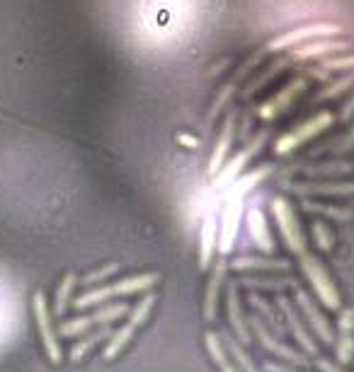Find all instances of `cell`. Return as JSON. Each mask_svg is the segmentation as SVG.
<instances>
[{
	"mask_svg": "<svg viewBox=\"0 0 354 372\" xmlns=\"http://www.w3.org/2000/svg\"><path fill=\"white\" fill-rule=\"evenodd\" d=\"M112 334H114L112 324L100 326L98 331H93V334H90V336H85V339H80L78 343H75L73 348H70V360H73V363H80V360H83L85 355H88L90 350H93L95 346L100 343V341H107Z\"/></svg>",
	"mask_w": 354,
	"mask_h": 372,
	"instance_id": "cell-26",
	"label": "cell"
},
{
	"mask_svg": "<svg viewBox=\"0 0 354 372\" xmlns=\"http://www.w3.org/2000/svg\"><path fill=\"white\" fill-rule=\"evenodd\" d=\"M311 232H313V239H316L318 249H321V252H330L332 244H335V237H332V232L328 230L325 223L316 220V223L311 225Z\"/></svg>",
	"mask_w": 354,
	"mask_h": 372,
	"instance_id": "cell-34",
	"label": "cell"
},
{
	"mask_svg": "<svg viewBox=\"0 0 354 372\" xmlns=\"http://www.w3.org/2000/svg\"><path fill=\"white\" fill-rule=\"evenodd\" d=\"M247 302H250L252 312H255L257 317L262 319V322L270 326V329L275 331L279 339H284V336H286V324L282 322L279 309H277L275 305L270 302V300H265L262 295H257L255 290H250V293H247Z\"/></svg>",
	"mask_w": 354,
	"mask_h": 372,
	"instance_id": "cell-21",
	"label": "cell"
},
{
	"mask_svg": "<svg viewBox=\"0 0 354 372\" xmlns=\"http://www.w3.org/2000/svg\"><path fill=\"white\" fill-rule=\"evenodd\" d=\"M350 88H354V70L347 75H342L340 80H335V83H330L325 90H321L316 97H313V102H328V99H335V97H340L342 92H347Z\"/></svg>",
	"mask_w": 354,
	"mask_h": 372,
	"instance_id": "cell-32",
	"label": "cell"
},
{
	"mask_svg": "<svg viewBox=\"0 0 354 372\" xmlns=\"http://www.w3.org/2000/svg\"><path fill=\"white\" fill-rule=\"evenodd\" d=\"M335 355L340 365H350L354 358V307L340 309L337 319V339H335Z\"/></svg>",
	"mask_w": 354,
	"mask_h": 372,
	"instance_id": "cell-13",
	"label": "cell"
},
{
	"mask_svg": "<svg viewBox=\"0 0 354 372\" xmlns=\"http://www.w3.org/2000/svg\"><path fill=\"white\" fill-rule=\"evenodd\" d=\"M270 175H272L270 165L257 167V170L247 172L245 177L236 179L233 184L226 188L224 198H221V201H224V211H221V218H219V242H216L219 257H226V254L233 252L238 230H240V218H243V211H245V196L260 184V181H265Z\"/></svg>",
	"mask_w": 354,
	"mask_h": 372,
	"instance_id": "cell-1",
	"label": "cell"
},
{
	"mask_svg": "<svg viewBox=\"0 0 354 372\" xmlns=\"http://www.w3.org/2000/svg\"><path fill=\"white\" fill-rule=\"evenodd\" d=\"M229 268L231 266L224 257L216 259L214 268H211V278H209V285H206V293H204V319L206 322H214L216 314H219V295L226 283V273H229Z\"/></svg>",
	"mask_w": 354,
	"mask_h": 372,
	"instance_id": "cell-14",
	"label": "cell"
},
{
	"mask_svg": "<svg viewBox=\"0 0 354 372\" xmlns=\"http://www.w3.org/2000/svg\"><path fill=\"white\" fill-rule=\"evenodd\" d=\"M335 70H354V54L352 56H340V58H328L318 65L316 70H311V78L323 80Z\"/></svg>",
	"mask_w": 354,
	"mask_h": 372,
	"instance_id": "cell-30",
	"label": "cell"
},
{
	"mask_svg": "<svg viewBox=\"0 0 354 372\" xmlns=\"http://www.w3.org/2000/svg\"><path fill=\"white\" fill-rule=\"evenodd\" d=\"M32 312H34V322H37L39 336H42V346H44V350H47L49 360H52L54 365H59L61 360H63V348H61L59 334H56V329H54L47 295H44L42 290H37V293L32 295Z\"/></svg>",
	"mask_w": 354,
	"mask_h": 372,
	"instance_id": "cell-6",
	"label": "cell"
},
{
	"mask_svg": "<svg viewBox=\"0 0 354 372\" xmlns=\"http://www.w3.org/2000/svg\"><path fill=\"white\" fill-rule=\"evenodd\" d=\"M233 124H236V116L231 114L229 119H226L224 129H221L219 140H216L214 152H211V157H209V177L219 175L221 167H224V162H226V157H229L231 143H233Z\"/></svg>",
	"mask_w": 354,
	"mask_h": 372,
	"instance_id": "cell-23",
	"label": "cell"
},
{
	"mask_svg": "<svg viewBox=\"0 0 354 372\" xmlns=\"http://www.w3.org/2000/svg\"><path fill=\"white\" fill-rule=\"evenodd\" d=\"M354 116V95L350 97V99L345 102V106H342V114H340V119L342 121H350Z\"/></svg>",
	"mask_w": 354,
	"mask_h": 372,
	"instance_id": "cell-41",
	"label": "cell"
},
{
	"mask_svg": "<svg viewBox=\"0 0 354 372\" xmlns=\"http://www.w3.org/2000/svg\"><path fill=\"white\" fill-rule=\"evenodd\" d=\"M216 242H219V223H216V211L209 208L204 213V220L199 227V268L206 271L211 266V259L216 254Z\"/></svg>",
	"mask_w": 354,
	"mask_h": 372,
	"instance_id": "cell-16",
	"label": "cell"
},
{
	"mask_svg": "<svg viewBox=\"0 0 354 372\" xmlns=\"http://www.w3.org/2000/svg\"><path fill=\"white\" fill-rule=\"evenodd\" d=\"M272 216H275L277 225H279V232H282V237H284L286 247H289L296 257L306 254V237H303V230H301V225H298L294 208H291V203L286 201L284 196L272 198Z\"/></svg>",
	"mask_w": 354,
	"mask_h": 372,
	"instance_id": "cell-8",
	"label": "cell"
},
{
	"mask_svg": "<svg viewBox=\"0 0 354 372\" xmlns=\"http://www.w3.org/2000/svg\"><path fill=\"white\" fill-rule=\"evenodd\" d=\"M245 223H247V234H250V239L255 242V247L265 254L275 252V239H272L270 227H267L265 213H262L257 206H247Z\"/></svg>",
	"mask_w": 354,
	"mask_h": 372,
	"instance_id": "cell-19",
	"label": "cell"
},
{
	"mask_svg": "<svg viewBox=\"0 0 354 372\" xmlns=\"http://www.w3.org/2000/svg\"><path fill=\"white\" fill-rule=\"evenodd\" d=\"M247 324H250V331H252V339H257L262 343V348L270 350V353H275V358H282L284 363L289 365H296V368H306V365H311V360H308L306 353H298L291 346L284 343V339H279V336L275 334V331L270 329L265 322H262L260 317H257L255 312L247 317Z\"/></svg>",
	"mask_w": 354,
	"mask_h": 372,
	"instance_id": "cell-3",
	"label": "cell"
},
{
	"mask_svg": "<svg viewBox=\"0 0 354 372\" xmlns=\"http://www.w3.org/2000/svg\"><path fill=\"white\" fill-rule=\"evenodd\" d=\"M332 124H335V116H332L330 111H321V114H316L313 119H308L306 124H301L298 129L289 131L286 136H282V138L275 143V152L277 155H289L291 150H296V147H301L303 143L316 138L318 134H323L325 129H330Z\"/></svg>",
	"mask_w": 354,
	"mask_h": 372,
	"instance_id": "cell-9",
	"label": "cell"
},
{
	"mask_svg": "<svg viewBox=\"0 0 354 372\" xmlns=\"http://www.w3.org/2000/svg\"><path fill=\"white\" fill-rule=\"evenodd\" d=\"M301 208L306 213H318V216H325V218H332V220H352L354 213L347 211V208H337V206H323V203H316L311 201V198H303L301 201Z\"/></svg>",
	"mask_w": 354,
	"mask_h": 372,
	"instance_id": "cell-28",
	"label": "cell"
},
{
	"mask_svg": "<svg viewBox=\"0 0 354 372\" xmlns=\"http://www.w3.org/2000/svg\"><path fill=\"white\" fill-rule=\"evenodd\" d=\"M277 302H279V309L286 319V329L291 331V336H294V341L301 346L303 353H306L308 358H311V355H318V343L313 341L311 331L306 329V324H303V319H301V314H298V309L294 307V302H291L289 298H284V295H279Z\"/></svg>",
	"mask_w": 354,
	"mask_h": 372,
	"instance_id": "cell-11",
	"label": "cell"
},
{
	"mask_svg": "<svg viewBox=\"0 0 354 372\" xmlns=\"http://www.w3.org/2000/svg\"><path fill=\"white\" fill-rule=\"evenodd\" d=\"M294 298H296V305H298V309L303 312V317H306V322L308 326H311V331H313V336H318V339L323 341V343H328L330 346L332 341V329H330V324H328V319H325V314L318 309V305L313 302V298L306 293L303 288H294Z\"/></svg>",
	"mask_w": 354,
	"mask_h": 372,
	"instance_id": "cell-12",
	"label": "cell"
},
{
	"mask_svg": "<svg viewBox=\"0 0 354 372\" xmlns=\"http://www.w3.org/2000/svg\"><path fill=\"white\" fill-rule=\"evenodd\" d=\"M337 34H342V27L337 22H311V24H303V27L289 29V32H282L279 37H275L267 44L265 51L294 49L298 44L313 42V39H335Z\"/></svg>",
	"mask_w": 354,
	"mask_h": 372,
	"instance_id": "cell-5",
	"label": "cell"
},
{
	"mask_svg": "<svg viewBox=\"0 0 354 372\" xmlns=\"http://www.w3.org/2000/svg\"><path fill=\"white\" fill-rule=\"evenodd\" d=\"M265 372H303L301 368H296V365H289V363H265Z\"/></svg>",
	"mask_w": 354,
	"mask_h": 372,
	"instance_id": "cell-37",
	"label": "cell"
},
{
	"mask_svg": "<svg viewBox=\"0 0 354 372\" xmlns=\"http://www.w3.org/2000/svg\"><path fill=\"white\" fill-rule=\"evenodd\" d=\"M316 368L321 370V372H345L340 368V365H335L332 360H328V358H318L316 360Z\"/></svg>",
	"mask_w": 354,
	"mask_h": 372,
	"instance_id": "cell-38",
	"label": "cell"
},
{
	"mask_svg": "<svg viewBox=\"0 0 354 372\" xmlns=\"http://www.w3.org/2000/svg\"><path fill=\"white\" fill-rule=\"evenodd\" d=\"M78 280L80 278L75 276L73 271H68L61 278V285L56 288V300H54V314H56V317H63L66 314V309H68V305H70V295H73Z\"/></svg>",
	"mask_w": 354,
	"mask_h": 372,
	"instance_id": "cell-27",
	"label": "cell"
},
{
	"mask_svg": "<svg viewBox=\"0 0 354 372\" xmlns=\"http://www.w3.org/2000/svg\"><path fill=\"white\" fill-rule=\"evenodd\" d=\"M238 285L243 288H250V290H284V288H296V280L294 278H243L236 280Z\"/></svg>",
	"mask_w": 354,
	"mask_h": 372,
	"instance_id": "cell-29",
	"label": "cell"
},
{
	"mask_svg": "<svg viewBox=\"0 0 354 372\" xmlns=\"http://www.w3.org/2000/svg\"><path fill=\"white\" fill-rule=\"evenodd\" d=\"M289 65H294L289 58H279V60H275V63H272L270 68H267V73H262L260 78L252 80V83L247 85V90H245V92H243V95H245V97H252L260 88H265V85L270 83V80H275L279 73H284V68H289Z\"/></svg>",
	"mask_w": 354,
	"mask_h": 372,
	"instance_id": "cell-31",
	"label": "cell"
},
{
	"mask_svg": "<svg viewBox=\"0 0 354 372\" xmlns=\"http://www.w3.org/2000/svg\"><path fill=\"white\" fill-rule=\"evenodd\" d=\"M129 312H131V307L126 302L102 305L98 312L88 314V317H75V319L63 322L59 329V334L61 336H80V334H85L88 329H93V326H107V324L117 322L119 317H124V314H129Z\"/></svg>",
	"mask_w": 354,
	"mask_h": 372,
	"instance_id": "cell-10",
	"label": "cell"
},
{
	"mask_svg": "<svg viewBox=\"0 0 354 372\" xmlns=\"http://www.w3.org/2000/svg\"><path fill=\"white\" fill-rule=\"evenodd\" d=\"M352 147H354V126H352V131H350V134H347L345 138H342L340 143H337V147H335V150H337V152H347V150H352Z\"/></svg>",
	"mask_w": 354,
	"mask_h": 372,
	"instance_id": "cell-39",
	"label": "cell"
},
{
	"mask_svg": "<svg viewBox=\"0 0 354 372\" xmlns=\"http://www.w3.org/2000/svg\"><path fill=\"white\" fill-rule=\"evenodd\" d=\"M219 336H221V341H224V346H226V350H229V355L233 358V363H236L238 370H240V372H262V370L255 365V360H252L250 355H247L245 346H243L233 334H219Z\"/></svg>",
	"mask_w": 354,
	"mask_h": 372,
	"instance_id": "cell-25",
	"label": "cell"
},
{
	"mask_svg": "<svg viewBox=\"0 0 354 372\" xmlns=\"http://www.w3.org/2000/svg\"><path fill=\"white\" fill-rule=\"evenodd\" d=\"M226 305H229V322H231V329H233V336L243 346H250L252 331H250V324H247L245 314H243V309H240V295H238L236 280L229 283V288H226Z\"/></svg>",
	"mask_w": 354,
	"mask_h": 372,
	"instance_id": "cell-17",
	"label": "cell"
},
{
	"mask_svg": "<svg viewBox=\"0 0 354 372\" xmlns=\"http://www.w3.org/2000/svg\"><path fill=\"white\" fill-rule=\"evenodd\" d=\"M284 191L296 193L301 198L308 196H350L354 184H311V181H284Z\"/></svg>",
	"mask_w": 354,
	"mask_h": 372,
	"instance_id": "cell-20",
	"label": "cell"
},
{
	"mask_svg": "<svg viewBox=\"0 0 354 372\" xmlns=\"http://www.w3.org/2000/svg\"><path fill=\"white\" fill-rule=\"evenodd\" d=\"M117 271H119V264H107V266L95 268V271H90L88 276H83V278L78 280V285H85V288H90V285L105 283V280H107V278H112Z\"/></svg>",
	"mask_w": 354,
	"mask_h": 372,
	"instance_id": "cell-33",
	"label": "cell"
},
{
	"mask_svg": "<svg viewBox=\"0 0 354 372\" xmlns=\"http://www.w3.org/2000/svg\"><path fill=\"white\" fill-rule=\"evenodd\" d=\"M158 280H160L158 273H141V276H129V278L119 280V283L100 285V288L85 290V293H80L70 305H73V307L80 312V309H88V307H95V305L109 302L112 298H121V295H136V293H144V290H151L155 283H158Z\"/></svg>",
	"mask_w": 354,
	"mask_h": 372,
	"instance_id": "cell-2",
	"label": "cell"
},
{
	"mask_svg": "<svg viewBox=\"0 0 354 372\" xmlns=\"http://www.w3.org/2000/svg\"><path fill=\"white\" fill-rule=\"evenodd\" d=\"M301 172H306V175H345V172H350L352 167L347 165V162H332V165H318V167H298Z\"/></svg>",
	"mask_w": 354,
	"mask_h": 372,
	"instance_id": "cell-35",
	"label": "cell"
},
{
	"mask_svg": "<svg viewBox=\"0 0 354 372\" xmlns=\"http://www.w3.org/2000/svg\"><path fill=\"white\" fill-rule=\"evenodd\" d=\"M306 90V78H296V80H291L289 85H286L284 90H279V95H275L272 99H267L265 104L260 106V111H257V116L260 119H265V121H270V119H275V116H279L284 109H289V104L296 99L298 95Z\"/></svg>",
	"mask_w": 354,
	"mask_h": 372,
	"instance_id": "cell-18",
	"label": "cell"
},
{
	"mask_svg": "<svg viewBox=\"0 0 354 372\" xmlns=\"http://www.w3.org/2000/svg\"><path fill=\"white\" fill-rule=\"evenodd\" d=\"M177 143H182L185 147H199L201 145V140L194 138V136H190V134H177Z\"/></svg>",
	"mask_w": 354,
	"mask_h": 372,
	"instance_id": "cell-40",
	"label": "cell"
},
{
	"mask_svg": "<svg viewBox=\"0 0 354 372\" xmlns=\"http://www.w3.org/2000/svg\"><path fill=\"white\" fill-rule=\"evenodd\" d=\"M233 271H270V273H286L291 264L286 259H257V257H238L229 264Z\"/></svg>",
	"mask_w": 354,
	"mask_h": 372,
	"instance_id": "cell-22",
	"label": "cell"
},
{
	"mask_svg": "<svg viewBox=\"0 0 354 372\" xmlns=\"http://www.w3.org/2000/svg\"><path fill=\"white\" fill-rule=\"evenodd\" d=\"M350 49V44L345 39H313V42L306 44H298L289 51L286 58L291 63H298V60H311V58H323L328 54H337V51H345Z\"/></svg>",
	"mask_w": 354,
	"mask_h": 372,
	"instance_id": "cell-15",
	"label": "cell"
},
{
	"mask_svg": "<svg viewBox=\"0 0 354 372\" xmlns=\"http://www.w3.org/2000/svg\"><path fill=\"white\" fill-rule=\"evenodd\" d=\"M298 264H301V271L308 283H311L316 298L321 300L328 309H340V293H337L332 278L328 276V271L323 268V264L308 252L298 257Z\"/></svg>",
	"mask_w": 354,
	"mask_h": 372,
	"instance_id": "cell-4",
	"label": "cell"
},
{
	"mask_svg": "<svg viewBox=\"0 0 354 372\" xmlns=\"http://www.w3.org/2000/svg\"><path fill=\"white\" fill-rule=\"evenodd\" d=\"M233 92H236V83L226 85V88L221 90V95L216 97V102H214V104H211V109H209V116H206V119L211 121V119H214V116H219V114H221V109H224V104H226V102L231 99V95H233Z\"/></svg>",
	"mask_w": 354,
	"mask_h": 372,
	"instance_id": "cell-36",
	"label": "cell"
},
{
	"mask_svg": "<svg viewBox=\"0 0 354 372\" xmlns=\"http://www.w3.org/2000/svg\"><path fill=\"white\" fill-rule=\"evenodd\" d=\"M204 341H206V350H209L211 360H214V365L219 368V372H240L236 368L233 358L229 355L224 341H221V336L216 334V331H206Z\"/></svg>",
	"mask_w": 354,
	"mask_h": 372,
	"instance_id": "cell-24",
	"label": "cell"
},
{
	"mask_svg": "<svg viewBox=\"0 0 354 372\" xmlns=\"http://www.w3.org/2000/svg\"><path fill=\"white\" fill-rule=\"evenodd\" d=\"M265 140H267V131H260V134L255 136L250 143H247L243 150H238L236 152V157H231L229 162H226L224 167H221V172L214 177V184H211V193H221V191H226L233 181L240 177V172L247 167V162L252 160L255 155H260V150H262V145H265Z\"/></svg>",
	"mask_w": 354,
	"mask_h": 372,
	"instance_id": "cell-7",
	"label": "cell"
}]
</instances>
